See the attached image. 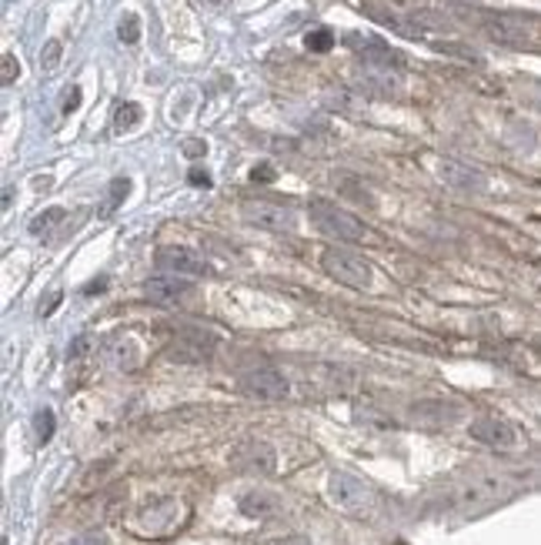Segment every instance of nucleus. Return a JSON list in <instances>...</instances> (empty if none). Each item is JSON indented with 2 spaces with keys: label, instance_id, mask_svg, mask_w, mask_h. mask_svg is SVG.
Returning a JSON list of instances; mask_svg holds the SVG:
<instances>
[{
  "label": "nucleus",
  "instance_id": "1",
  "mask_svg": "<svg viewBox=\"0 0 541 545\" xmlns=\"http://www.w3.org/2000/svg\"><path fill=\"white\" fill-rule=\"evenodd\" d=\"M311 225L321 231V234H328V238H338V242H364L368 238V227L361 225L358 218L345 208H338V204H331V201H311Z\"/></svg>",
  "mask_w": 541,
  "mask_h": 545
},
{
  "label": "nucleus",
  "instance_id": "24",
  "mask_svg": "<svg viewBox=\"0 0 541 545\" xmlns=\"http://www.w3.org/2000/svg\"><path fill=\"white\" fill-rule=\"evenodd\" d=\"M77 107H80V88H67V94H64V104H60V111H64V114H74Z\"/></svg>",
  "mask_w": 541,
  "mask_h": 545
},
{
  "label": "nucleus",
  "instance_id": "15",
  "mask_svg": "<svg viewBox=\"0 0 541 545\" xmlns=\"http://www.w3.org/2000/svg\"><path fill=\"white\" fill-rule=\"evenodd\" d=\"M64 221H67V211H64V208H47L44 214H37V218L30 221V234H34V238H50L54 227L64 225Z\"/></svg>",
  "mask_w": 541,
  "mask_h": 545
},
{
  "label": "nucleus",
  "instance_id": "31",
  "mask_svg": "<svg viewBox=\"0 0 541 545\" xmlns=\"http://www.w3.org/2000/svg\"><path fill=\"white\" fill-rule=\"evenodd\" d=\"M11 201H14V191H11V188H7V191H4V211H7V208H11Z\"/></svg>",
  "mask_w": 541,
  "mask_h": 545
},
{
  "label": "nucleus",
  "instance_id": "8",
  "mask_svg": "<svg viewBox=\"0 0 541 545\" xmlns=\"http://www.w3.org/2000/svg\"><path fill=\"white\" fill-rule=\"evenodd\" d=\"M354 81L364 94L371 97H394L401 91V71H391V67H375V64H361L354 71Z\"/></svg>",
  "mask_w": 541,
  "mask_h": 545
},
{
  "label": "nucleus",
  "instance_id": "26",
  "mask_svg": "<svg viewBox=\"0 0 541 545\" xmlns=\"http://www.w3.org/2000/svg\"><path fill=\"white\" fill-rule=\"evenodd\" d=\"M251 181H261V184H268V181H274V167L270 165H255L251 167Z\"/></svg>",
  "mask_w": 541,
  "mask_h": 545
},
{
  "label": "nucleus",
  "instance_id": "13",
  "mask_svg": "<svg viewBox=\"0 0 541 545\" xmlns=\"http://www.w3.org/2000/svg\"><path fill=\"white\" fill-rule=\"evenodd\" d=\"M238 462L248 472H270L274 469V452H270L264 441H251L248 455H238Z\"/></svg>",
  "mask_w": 541,
  "mask_h": 545
},
{
  "label": "nucleus",
  "instance_id": "17",
  "mask_svg": "<svg viewBox=\"0 0 541 545\" xmlns=\"http://www.w3.org/2000/svg\"><path fill=\"white\" fill-rule=\"evenodd\" d=\"M118 37H120V44H127V47H134L137 41H141V17L137 14H127L120 17V24H118Z\"/></svg>",
  "mask_w": 541,
  "mask_h": 545
},
{
  "label": "nucleus",
  "instance_id": "30",
  "mask_svg": "<svg viewBox=\"0 0 541 545\" xmlns=\"http://www.w3.org/2000/svg\"><path fill=\"white\" fill-rule=\"evenodd\" d=\"M57 302H60V295H50V298H47V304H41V315H50V308H54Z\"/></svg>",
  "mask_w": 541,
  "mask_h": 545
},
{
  "label": "nucleus",
  "instance_id": "16",
  "mask_svg": "<svg viewBox=\"0 0 541 545\" xmlns=\"http://www.w3.org/2000/svg\"><path fill=\"white\" fill-rule=\"evenodd\" d=\"M141 118H144V111H141L134 101L118 104V111H114V131H118V134H127V131H134L137 124H141Z\"/></svg>",
  "mask_w": 541,
  "mask_h": 545
},
{
  "label": "nucleus",
  "instance_id": "25",
  "mask_svg": "<svg viewBox=\"0 0 541 545\" xmlns=\"http://www.w3.org/2000/svg\"><path fill=\"white\" fill-rule=\"evenodd\" d=\"M435 50H441V54H458V58H468V61H478V54H475V50L458 47V44H435Z\"/></svg>",
  "mask_w": 541,
  "mask_h": 545
},
{
  "label": "nucleus",
  "instance_id": "23",
  "mask_svg": "<svg viewBox=\"0 0 541 545\" xmlns=\"http://www.w3.org/2000/svg\"><path fill=\"white\" fill-rule=\"evenodd\" d=\"M20 74V64H17L14 54H4V74H0V81L4 84H14V77Z\"/></svg>",
  "mask_w": 541,
  "mask_h": 545
},
{
  "label": "nucleus",
  "instance_id": "20",
  "mask_svg": "<svg viewBox=\"0 0 541 545\" xmlns=\"http://www.w3.org/2000/svg\"><path fill=\"white\" fill-rule=\"evenodd\" d=\"M240 509H244L248 515H268L270 509H274V499H270V495H255V492H251V495L240 499Z\"/></svg>",
  "mask_w": 541,
  "mask_h": 545
},
{
  "label": "nucleus",
  "instance_id": "7",
  "mask_svg": "<svg viewBox=\"0 0 541 545\" xmlns=\"http://www.w3.org/2000/svg\"><path fill=\"white\" fill-rule=\"evenodd\" d=\"M481 27L484 34L498 41V44H508V47H528L531 44V27H528V20L514 14H484L481 20Z\"/></svg>",
  "mask_w": 541,
  "mask_h": 545
},
{
  "label": "nucleus",
  "instance_id": "2",
  "mask_svg": "<svg viewBox=\"0 0 541 545\" xmlns=\"http://www.w3.org/2000/svg\"><path fill=\"white\" fill-rule=\"evenodd\" d=\"M321 268L328 272V278H334L338 285L347 288H368L371 285V265L347 248H324L321 255Z\"/></svg>",
  "mask_w": 541,
  "mask_h": 545
},
{
  "label": "nucleus",
  "instance_id": "18",
  "mask_svg": "<svg viewBox=\"0 0 541 545\" xmlns=\"http://www.w3.org/2000/svg\"><path fill=\"white\" fill-rule=\"evenodd\" d=\"M304 44H308V50H315V54H328L331 47H334V31L331 27H315V31H308Z\"/></svg>",
  "mask_w": 541,
  "mask_h": 545
},
{
  "label": "nucleus",
  "instance_id": "3",
  "mask_svg": "<svg viewBox=\"0 0 541 545\" xmlns=\"http://www.w3.org/2000/svg\"><path fill=\"white\" fill-rule=\"evenodd\" d=\"M240 218L257 231H270V234H287L298 225V214L291 204L281 201H244L240 204Z\"/></svg>",
  "mask_w": 541,
  "mask_h": 545
},
{
  "label": "nucleus",
  "instance_id": "14",
  "mask_svg": "<svg viewBox=\"0 0 541 545\" xmlns=\"http://www.w3.org/2000/svg\"><path fill=\"white\" fill-rule=\"evenodd\" d=\"M104 358H107V365H114V368H134V362H137L134 342H131V338H114L104 349Z\"/></svg>",
  "mask_w": 541,
  "mask_h": 545
},
{
  "label": "nucleus",
  "instance_id": "6",
  "mask_svg": "<svg viewBox=\"0 0 541 545\" xmlns=\"http://www.w3.org/2000/svg\"><path fill=\"white\" fill-rule=\"evenodd\" d=\"M238 385L244 395L261 398V402H278V398H287V392H291V385L278 368H251V372L240 375Z\"/></svg>",
  "mask_w": 541,
  "mask_h": 545
},
{
  "label": "nucleus",
  "instance_id": "10",
  "mask_svg": "<svg viewBox=\"0 0 541 545\" xmlns=\"http://www.w3.org/2000/svg\"><path fill=\"white\" fill-rule=\"evenodd\" d=\"M187 291H191V285H187V278H180V274H154V278L144 281V295L157 304L178 302Z\"/></svg>",
  "mask_w": 541,
  "mask_h": 545
},
{
  "label": "nucleus",
  "instance_id": "22",
  "mask_svg": "<svg viewBox=\"0 0 541 545\" xmlns=\"http://www.w3.org/2000/svg\"><path fill=\"white\" fill-rule=\"evenodd\" d=\"M127 191H131V181H127V178H114V181H110V197H107L104 211H114L120 201L127 197Z\"/></svg>",
  "mask_w": 541,
  "mask_h": 545
},
{
  "label": "nucleus",
  "instance_id": "9",
  "mask_svg": "<svg viewBox=\"0 0 541 545\" xmlns=\"http://www.w3.org/2000/svg\"><path fill=\"white\" fill-rule=\"evenodd\" d=\"M157 265L167 274H180V278H187V274H208V261L197 255V251H191V248H161L157 251Z\"/></svg>",
  "mask_w": 541,
  "mask_h": 545
},
{
  "label": "nucleus",
  "instance_id": "21",
  "mask_svg": "<svg viewBox=\"0 0 541 545\" xmlns=\"http://www.w3.org/2000/svg\"><path fill=\"white\" fill-rule=\"evenodd\" d=\"M34 432H37V441H50L54 435V411L50 409H41L34 415Z\"/></svg>",
  "mask_w": 541,
  "mask_h": 545
},
{
  "label": "nucleus",
  "instance_id": "28",
  "mask_svg": "<svg viewBox=\"0 0 541 545\" xmlns=\"http://www.w3.org/2000/svg\"><path fill=\"white\" fill-rule=\"evenodd\" d=\"M187 181L194 184V188H210V174L208 171H201V167H194V171L187 174Z\"/></svg>",
  "mask_w": 541,
  "mask_h": 545
},
{
  "label": "nucleus",
  "instance_id": "29",
  "mask_svg": "<svg viewBox=\"0 0 541 545\" xmlns=\"http://www.w3.org/2000/svg\"><path fill=\"white\" fill-rule=\"evenodd\" d=\"M184 154H187V157H201V154H208V144H204V141H187V144H184Z\"/></svg>",
  "mask_w": 541,
  "mask_h": 545
},
{
  "label": "nucleus",
  "instance_id": "12",
  "mask_svg": "<svg viewBox=\"0 0 541 545\" xmlns=\"http://www.w3.org/2000/svg\"><path fill=\"white\" fill-rule=\"evenodd\" d=\"M471 435L484 445H495V449H511L514 445V428L505 418H478L471 425Z\"/></svg>",
  "mask_w": 541,
  "mask_h": 545
},
{
  "label": "nucleus",
  "instance_id": "5",
  "mask_svg": "<svg viewBox=\"0 0 541 545\" xmlns=\"http://www.w3.org/2000/svg\"><path fill=\"white\" fill-rule=\"evenodd\" d=\"M345 44L361 58V64H375V67H391V71H401L405 67V54L394 50L391 44H385L381 37L371 34H347Z\"/></svg>",
  "mask_w": 541,
  "mask_h": 545
},
{
  "label": "nucleus",
  "instance_id": "19",
  "mask_svg": "<svg viewBox=\"0 0 541 545\" xmlns=\"http://www.w3.org/2000/svg\"><path fill=\"white\" fill-rule=\"evenodd\" d=\"M60 54H64V44H60L57 37H54V41H47L44 50H41V71H44V74H54V71H57Z\"/></svg>",
  "mask_w": 541,
  "mask_h": 545
},
{
  "label": "nucleus",
  "instance_id": "11",
  "mask_svg": "<svg viewBox=\"0 0 541 545\" xmlns=\"http://www.w3.org/2000/svg\"><path fill=\"white\" fill-rule=\"evenodd\" d=\"M438 174H441V181L451 184V188H458V191H484V174H481L478 167H468L461 161H441L438 165Z\"/></svg>",
  "mask_w": 541,
  "mask_h": 545
},
{
  "label": "nucleus",
  "instance_id": "27",
  "mask_svg": "<svg viewBox=\"0 0 541 545\" xmlns=\"http://www.w3.org/2000/svg\"><path fill=\"white\" fill-rule=\"evenodd\" d=\"M71 545H107V535H101V532H84Z\"/></svg>",
  "mask_w": 541,
  "mask_h": 545
},
{
  "label": "nucleus",
  "instance_id": "32",
  "mask_svg": "<svg viewBox=\"0 0 541 545\" xmlns=\"http://www.w3.org/2000/svg\"><path fill=\"white\" fill-rule=\"evenodd\" d=\"M458 4H478V0H458Z\"/></svg>",
  "mask_w": 541,
  "mask_h": 545
},
{
  "label": "nucleus",
  "instance_id": "4",
  "mask_svg": "<svg viewBox=\"0 0 541 545\" xmlns=\"http://www.w3.org/2000/svg\"><path fill=\"white\" fill-rule=\"evenodd\" d=\"M328 495L334 499L338 509H345V512H368L371 505H375V492L368 488V485L354 479V475H347V472H334L328 479Z\"/></svg>",
  "mask_w": 541,
  "mask_h": 545
}]
</instances>
